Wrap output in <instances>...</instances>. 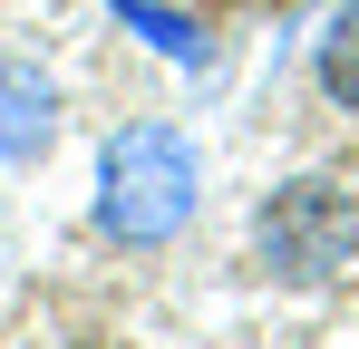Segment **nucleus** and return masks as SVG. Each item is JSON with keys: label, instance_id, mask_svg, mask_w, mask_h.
<instances>
[{"label": "nucleus", "instance_id": "f03ea898", "mask_svg": "<svg viewBox=\"0 0 359 349\" xmlns=\"http://www.w3.org/2000/svg\"><path fill=\"white\" fill-rule=\"evenodd\" d=\"M350 233H359V214L340 184H282L262 204V262L292 272V282H330L350 262Z\"/></svg>", "mask_w": 359, "mask_h": 349}, {"label": "nucleus", "instance_id": "f257e3e1", "mask_svg": "<svg viewBox=\"0 0 359 349\" xmlns=\"http://www.w3.org/2000/svg\"><path fill=\"white\" fill-rule=\"evenodd\" d=\"M194 194H204V165L175 126H126L97 156V233L107 242H175L194 224Z\"/></svg>", "mask_w": 359, "mask_h": 349}, {"label": "nucleus", "instance_id": "7ed1b4c3", "mask_svg": "<svg viewBox=\"0 0 359 349\" xmlns=\"http://www.w3.org/2000/svg\"><path fill=\"white\" fill-rule=\"evenodd\" d=\"M49 136H59V97H49V78L20 68V58H0V165H29Z\"/></svg>", "mask_w": 359, "mask_h": 349}, {"label": "nucleus", "instance_id": "20e7f679", "mask_svg": "<svg viewBox=\"0 0 359 349\" xmlns=\"http://www.w3.org/2000/svg\"><path fill=\"white\" fill-rule=\"evenodd\" d=\"M320 88H330L340 107H359V0L320 29Z\"/></svg>", "mask_w": 359, "mask_h": 349}, {"label": "nucleus", "instance_id": "39448f33", "mask_svg": "<svg viewBox=\"0 0 359 349\" xmlns=\"http://www.w3.org/2000/svg\"><path fill=\"white\" fill-rule=\"evenodd\" d=\"M117 20L136 29V39H156L165 58H204V29H194V20H175V10H156V0H117Z\"/></svg>", "mask_w": 359, "mask_h": 349}]
</instances>
